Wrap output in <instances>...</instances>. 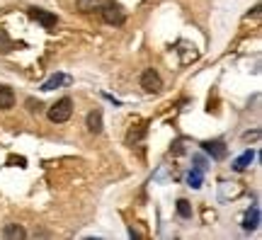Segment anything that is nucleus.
<instances>
[{"mask_svg": "<svg viewBox=\"0 0 262 240\" xmlns=\"http://www.w3.org/2000/svg\"><path fill=\"white\" fill-rule=\"evenodd\" d=\"M141 88L146 93H158L160 88H163V80H160V75L153 68H148V71H143V75H141Z\"/></svg>", "mask_w": 262, "mask_h": 240, "instance_id": "obj_4", "label": "nucleus"}, {"mask_svg": "<svg viewBox=\"0 0 262 240\" xmlns=\"http://www.w3.org/2000/svg\"><path fill=\"white\" fill-rule=\"evenodd\" d=\"M102 0H78V10L80 12H93L95 8H100Z\"/></svg>", "mask_w": 262, "mask_h": 240, "instance_id": "obj_13", "label": "nucleus"}, {"mask_svg": "<svg viewBox=\"0 0 262 240\" xmlns=\"http://www.w3.org/2000/svg\"><path fill=\"white\" fill-rule=\"evenodd\" d=\"M29 17L34 19V22H39L44 29H54L56 27V15H51V12H47V10L41 8H29Z\"/></svg>", "mask_w": 262, "mask_h": 240, "instance_id": "obj_2", "label": "nucleus"}, {"mask_svg": "<svg viewBox=\"0 0 262 240\" xmlns=\"http://www.w3.org/2000/svg\"><path fill=\"white\" fill-rule=\"evenodd\" d=\"M204 146L206 153H211V156L216 158V160H221V158H226V146H224V141H206V143H202Z\"/></svg>", "mask_w": 262, "mask_h": 240, "instance_id": "obj_5", "label": "nucleus"}, {"mask_svg": "<svg viewBox=\"0 0 262 240\" xmlns=\"http://www.w3.org/2000/svg\"><path fill=\"white\" fill-rule=\"evenodd\" d=\"M257 223H260V209L253 206L250 211L245 213V228H248V231H253V228H257Z\"/></svg>", "mask_w": 262, "mask_h": 240, "instance_id": "obj_10", "label": "nucleus"}, {"mask_svg": "<svg viewBox=\"0 0 262 240\" xmlns=\"http://www.w3.org/2000/svg\"><path fill=\"white\" fill-rule=\"evenodd\" d=\"M202 180H204V165L199 163V165L189 172V177H187V182H189V187H194V189H199L202 187Z\"/></svg>", "mask_w": 262, "mask_h": 240, "instance_id": "obj_8", "label": "nucleus"}, {"mask_svg": "<svg viewBox=\"0 0 262 240\" xmlns=\"http://www.w3.org/2000/svg\"><path fill=\"white\" fill-rule=\"evenodd\" d=\"M88 131L90 134H100L102 131V114L100 112H90L88 114Z\"/></svg>", "mask_w": 262, "mask_h": 240, "instance_id": "obj_6", "label": "nucleus"}, {"mask_svg": "<svg viewBox=\"0 0 262 240\" xmlns=\"http://www.w3.org/2000/svg\"><path fill=\"white\" fill-rule=\"evenodd\" d=\"M12 104H15V93L5 85H0V110H10Z\"/></svg>", "mask_w": 262, "mask_h": 240, "instance_id": "obj_7", "label": "nucleus"}, {"mask_svg": "<svg viewBox=\"0 0 262 240\" xmlns=\"http://www.w3.org/2000/svg\"><path fill=\"white\" fill-rule=\"evenodd\" d=\"M3 235H5V238H27L25 228L17 226V223H8V226H5V231H3Z\"/></svg>", "mask_w": 262, "mask_h": 240, "instance_id": "obj_11", "label": "nucleus"}, {"mask_svg": "<svg viewBox=\"0 0 262 240\" xmlns=\"http://www.w3.org/2000/svg\"><path fill=\"white\" fill-rule=\"evenodd\" d=\"M102 19L107 22V25H114V27H119V25H124V12L119 5H114V3H107L102 8Z\"/></svg>", "mask_w": 262, "mask_h": 240, "instance_id": "obj_3", "label": "nucleus"}, {"mask_svg": "<svg viewBox=\"0 0 262 240\" xmlns=\"http://www.w3.org/2000/svg\"><path fill=\"white\" fill-rule=\"evenodd\" d=\"M253 158H255L253 150H245L243 156H241V158H238V160L233 163V170H238V172H241V170H245V167H248L250 163H253Z\"/></svg>", "mask_w": 262, "mask_h": 240, "instance_id": "obj_12", "label": "nucleus"}, {"mask_svg": "<svg viewBox=\"0 0 262 240\" xmlns=\"http://www.w3.org/2000/svg\"><path fill=\"white\" fill-rule=\"evenodd\" d=\"M178 213L182 216V219H189V216H192V209H189V204L185 202V199H180L178 202Z\"/></svg>", "mask_w": 262, "mask_h": 240, "instance_id": "obj_14", "label": "nucleus"}, {"mask_svg": "<svg viewBox=\"0 0 262 240\" xmlns=\"http://www.w3.org/2000/svg\"><path fill=\"white\" fill-rule=\"evenodd\" d=\"M12 49H15V44H12V41H8L5 32L0 29V51H12Z\"/></svg>", "mask_w": 262, "mask_h": 240, "instance_id": "obj_15", "label": "nucleus"}, {"mask_svg": "<svg viewBox=\"0 0 262 240\" xmlns=\"http://www.w3.org/2000/svg\"><path fill=\"white\" fill-rule=\"evenodd\" d=\"M71 114H73V102H71V97H63V100H58L56 104H51L49 119L54 121V124H63V121L71 119Z\"/></svg>", "mask_w": 262, "mask_h": 240, "instance_id": "obj_1", "label": "nucleus"}, {"mask_svg": "<svg viewBox=\"0 0 262 240\" xmlns=\"http://www.w3.org/2000/svg\"><path fill=\"white\" fill-rule=\"evenodd\" d=\"M63 83H71V78L63 73H56V75H51L47 83L41 85V90H54V88H58V85H63Z\"/></svg>", "mask_w": 262, "mask_h": 240, "instance_id": "obj_9", "label": "nucleus"}]
</instances>
